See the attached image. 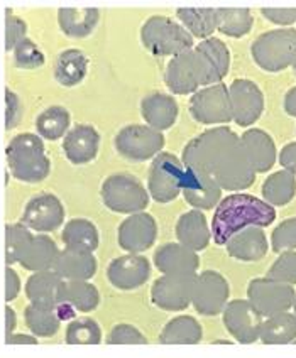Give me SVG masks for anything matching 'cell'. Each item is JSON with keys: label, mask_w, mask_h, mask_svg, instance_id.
<instances>
[{"label": "cell", "mask_w": 296, "mask_h": 358, "mask_svg": "<svg viewBox=\"0 0 296 358\" xmlns=\"http://www.w3.org/2000/svg\"><path fill=\"white\" fill-rule=\"evenodd\" d=\"M32 231L22 223H9L6 227V260L7 266L17 264L22 252L26 250L27 243L31 242Z\"/></svg>", "instance_id": "cell-42"}, {"label": "cell", "mask_w": 296, "mask_h": 358, "mask_svg": "<svg viewBox=\"0 0 296 358\" xmlns=\"http://www.w3.org/2000/svg\"><path fill=\"white\" fill-rule=\"evenodd\" d=\"M164 83L174 95H190L198 88L222 83L202 52L190 50L174 56L164 70Z\"/></svg>", "instance_id": "cell-4"}, {"label": "cell", "mask_w": 296, "mask_h": 358, "mask_svg": "<svg viewBox=\"0 0 296 358\" xmlns=\"http://www.w3.org/2000/svg\"><path fill=\"white\" fill-rule=\"evenodd\" d=\"M227 254L235 260L242 262H258L265 259L269 252V242L265 230L259 227H247V229L237 231L234 237L225 243Z\"/></svg>", "instance_id": "cell-23"}, {"label": "cell", "mask_w": 296, "mask_h": 358, "mask_svg": "<svg viewBox=\"0 0 296 358\" xmlns=\"http://www.w3.org/2000/svg\"><path fill=\"white\" fill-rule=\"evenodd\" d=\"M117 240L120 249L127 254H143L151 249L157 240L156 218L146 211L129 215L119 225Z\"/></svg>", "instance_id": "cell-17"}, {"label": "cell", "mask_w": 296, "mask_h": 358, "mask_svg": "<svg viewBox=\"0 0 296 358\" xmlns=\"http://www.w3.org/2000/svg\"><path fill=\"white\" fill-rule=\"evenodd\" d=\"M64 206L56 194L39 193L27 201L21 223L31 231L51 234L64 223Z\"/></svg>", "instance_id": "cell-14"}, {"label": "cell", "mask_w": 296, "mask_h": 358, "mask_svg": "<svg viewBox=\"0 0 296 358\" xmlns=\"http://www.w3.org/2000/svg\"><path fill=\"white\" fill-rule=\"evenodd\" d=\"M97 267L93 252L64 249L59 250L52 271L64 280H90L97 274Z\"/></svg>", "instance_id": "cell-25"}, {"label": "cell", "mask_w": 296, "mask_h": 358, "mask_svg": "<svg viewBox=\"0 0 296 358\" xmlns=\"http://www.w3.org/2000/svg\"><path fill=\"white\" fill-rule=\"evenodd\" d=\"M10 174L22 182H41L50 176L51 161L46 156L44 142L36 134H19L6 149Z\"/></svg>", "instance_id": "cell-3"}, {"label": "cell", "mask_w": 296, "mask_h": 358, "mask_svg": "<svg viewBox=\"0 0 296 358\" xmlns=\"http://www.w3.org/2000/svg\"><path fill=\"white\" fill-rule=\"evenodd\" d=\"M181 162L185 168L212 178L222 191L241 193L255 181V173L247 159L241 137L225 125L193 137L185 145Z\"/></svg>", "instance_id": "cell-1"}, {"label": "cell", "mask_w": 296, "mask_h": 358, "mask_svg": "<svg viewBox=\"0 0 296 358\" xmlns=\"http://www.w3.org/2000/svg\"><path fill=\"white\" fill-rule=\"evenodd\" d=\"M154 266L161 274H197L200 257L197 252L186 249L178 242H169L157 247L154 252Z\"/></svg>", "instance_id": "cell-21"}, {"label": "cell", "mask_w": 296, "mask_h": 358, "mask_svg": "<svg viewBox=\"0 0 296 358\" xmlns=\"http://www.w3.org/2000/svg\"><path fill=\"white\" fill-rule=\"evenodd\" d=\"M44 61H46V58H44L43 51L31 39H22L14 48V64L17 68H22V70H36V68L43 66Z\"/></svg>", "instance_id": "cell-44"}, {"label": "cell", "mask_w": 296, "mask_h": 358, "mask_svg": "<svg viewBox=\"0 0 296 358\" xmlns=\"http://www.w3.org/2000/svg\"><path fill=\"white\" fill-rule=\"evenodd\" d=\"M279 164L296 178V142H290L279 152Z\"/></svg>", "instance_id": "cell-51"}, {"label": "cell", "mask_w": 296, "mask_h": 358, "mask_svg": "<svg viewBox=\"0 0 296 358\" xmlns=\"http://www.w3.org/2000/svg\"><path fill=\"white\" fill-rule=\"evenodd\" d=\"M141 113L151 129L163 132L171 129L178 119V103L171 95L151 93L141 101Z\"/></svg>", "instance_id": "cell-26"}, {"label": "cell", "mask_w": 296, "mask_h": 358, "mask_svg": "<svg viewBox=\"0 0 296 358\" xmlns=\"http://www.w3.org/2000/svg\"><path fill=\"white\" fill-rule=\"evenodd\" d=\"M222 320L229 335L242 345H251L259 340L262 316L247 299H234L227 303L222 311Z\"/></svg>", "instance_id": "cell-16"}, {"label": "cell", "mask_w": 296, "mask_h": 358, "mask_svg": "<svg viewBox=\"0 0 296 358\" xmlns=\"http://www.w3.org/2000/svg\"><path fill=\"white\" fill-rule=\"evenodd\" d=\"M271 249L276 254L296 250V217L286 218L271 234Z\"/></svg>", "instance_id": "cell-45"}, {"label": "cell", "mask_w": 296, "mask_h": 358, "mask_svg": "<svg viewBox=\"0 0 296 358\" xmlns=\"http://www.w3.org/2000/svg\"><path fill=\"white\" fill-rule=\"evenodd\" d=\"M293 70H295V75H296V61L293 63Z\"/></svg>", "instance_id": "cell-57"}, {"label": "cell", "mask_w": 296, "mask_h": 358, "mask_svg": "<svg viewBox=\"0 0 296 358\" xmlns=\"http://www.w3.org/2000/svg\"><path fill=\"white\" fill-rule=\"evenodd\" d=\"M176 238L178 243L185 245L186 249L193 252L205 250L212 240V231H210L209 222L204 211L190 210L181 215L176 222Z\"/></svg>", "instance_id": "cell-24"}, {"label": "cell", "mask_w": 296, "mask_h": 358, "mask_svg": "<svg viewBox=\"0 0 296 358\" xmlns=\"http://www.w3.org/2000/svg\"><path fill=\"white\" fill-rule=\"evenodd\" d=\"M62 240L64 243V249L93 252L99 247L100 235L95 223L90 222V220L71 218L70 222L64 223Z\"/></svg>", "instance_id": "cell-31"}, {"label": "cell", "mask_w": 296, "mask_h": 358, "mask_svg": "<svg viewBox=\"0 0 296 358\" xmlns=\"http://www.w3.org/2000/svg\"><path fill=\"white\" fill-rule=\"evenodd\" d=\"M185 176L183 162L174 154L160 152L148 173V193L156 203L174 201L181 194Z\"/></svg>", "instance_id": "cell-8"}, {"label": "cell", "mask_w": 296, "mask_h": 358, "mask_svg": "<svg viewBox=\"0 0 296 358\" xmlns=\"http://www.w3.org/2000/svg\"><path fill=\"white\" fill-rule=\"evenodd\" d=\"M293 315L296 316V296H295V301H293Z\"/></svg>", "instance_id": "cell-56"}, {"label": "cell", "mask_w": 296, "mask_h": 358, "mask_svg": "<svg viewBox=\"0 0 296 358\" xmlns=\"http://www.w3.org/2000/svg\"><path fill=\"white\" fill-rule=\"evenodd\" d=\"M100 196L108 210L127 217L144 211L151 198L141 179L125 173L112 174L105 179L100 188Z\"/></svg>", "instance_id": "cell-7"}, {"label": "cell", "mask_w": 296, "mask_h": 358, "mask_svg": "<svg viewBox=\"0 0 296 358\" xmlns=\"http://www.w3.org/2000/svg\"><path fill=\"white\" fill-rule=\"evenodd\" d=\"M276 220V210L265 199L247 193H232L215 206L212 238L217 245H225L230 237L247 227L266 229Z\"/></svg>", "instance_id": "cell-2"}, {"label": "cell", "mask_w": 296, "mask_h": 358, "mask_svg": "<svg viewBox=\"0 0 296 358\" xmlns=\"http://www.w3.org/2000/svg\"><path fill=\"white\" fill-rule=\"evenodd\" d=\"M176 17L192 38L209 39L217 31V9H178Z\"/></svg>", "instance_id": "cell-38"}, {"label": "cell", "mask_w": 296, "mask_h": 358, "mask_svg": "<svg viewBox=\"0 0 296 358\" xmlns=\"http://www.w3.org/2000/svg\"><path fill=\"white\" fill-rule=\"evenodd\" d=\"M198 274H164L151 286V301L163 311H185L192 304Z\"/></svg>", "instance_id": "cell-12"}, {"label": "cell", "mask_w": 296, "mask_h": 358, "mask_svg": "<svg viewBox=\"0 0 296 358\" xmlns=\"http://www.w3.org/2000/svg\"><path fill=\"white\" fill-rule=\"evenodd\" d=\"M261 14L278 26H291L296 22V9H261Z\"/></svg>", "instance_id": "cell-49"}, {"label": "cell", "mask_w": 296, "mask_h": 358, "mask_svg": "<svg viewBox=\"0 0 296 358\" xmlns=\"http://www.w3.org/2000/svg\"><path fill=\"white\" fill-rule=\"evenodd\" d=\"M295 296L296 291L293 286L269 278L253 279L247 286V301L262 318L290 311L293 308Z\"/></svg>", "instance_id": "cell-10"}, {"label": "cell", "mask_w": 296, "mask_h": 358, "mask_svg": "<svg viewBox=\"0 0 296 358\" xmlns=\"http://www.w3.org/2000/svg\"><path fill=\"white\" fill-rule=\"evenodd\" d=\"M55 311H56V316H58L59 321H70V320L73 321V318L76 316V309L71 308L70 304H66V303L56 304Z\"/></svg>", "instance_id": "cell-53"}, {"label": "cell", "mask_w": 296, "mask_h": 358, "mask_svg": "<svg viewBox=\"0 0 296 358\" xmlns=\"http://www.w3.org/2000/svg\"><path fill=\"white\" fill-rule=\"evenodd\" d=\"M242 148L254 173H267L278 159L273 137L261 129H249L241 136Z\"/></svg>", "instance_id": "cell-22"}, {"label": "cell", "mask_w": 296, "mask_h": 358, "mask_svg": "<svg viewBox=\"0 0 296 358\" xmlns=\"http://www.w3.org/2000/svg\"><path fill=\"white\" fill-rule=\"evenodd\" d=\"M229 88L232 120L239 127H251L265 112V95L251 80H234Z\"/></svg>", "instance_id": "cell-15"}, {"label": "cell", "mask_w": 296, "mask_h": 358, "mask_svg": "<svg viewBox=\"0 0 296 358\" xmlns=\"http://www.w3.org/2000/svg\"><path fill=\"white\" fill-rule=\"evenodd\" d=\"M230 286L217 271H204L197 275L192 304L202 316H217L229 303Z\"/></svg>", "instance_id": "cell-13"}, {"label": "cell", "mask_w": 296, "mask_h": 358, "mask_svg": "<svg viewBox=\"0 0 296 358\" xmlns=\"http://www.w3.org/2000/svg\"><path fill=\"white\" fill-rule=\"evenodd\" d=\"M266 278L278 280V282L290 284L295 286L296 284V250L283 252L279 257L274 260L273 266L267 271Z\"/></svg>", "instance_id": "cell-43"}, {"label": "cell", "mask_w": 296, "mask_h": 358, "mask_svg": "<svg viewBox=\"0 0 296 358\" xmlns=\"http://www.w3.org/2000/svg\"><path fill=\"white\" fill-rule=\"evenodd\" d=\"M204 338L200 321L190 315H180L169 320L160 333L161 345H197Z\"/></svg>", "instance_id": "cell-30"}, {"label": "cell", "mask_w": 296, "mask_h": 358, "mask_svg": "<svg viewBox=\"0 0 296 358\" xmlns=\"http://www.w3.org/2000/svg\"><path fill=\"white\" fill-rule=\"evenodd\" d=\"M285 112L290 117H295L296 119V87L291 90H288V93L285 95Z\"/></svg>", "instance_id": "cell-55"}, {"label": "cell", "mask_w": 296, "mask_h": 358, "mask_svg": "<svg viewBox=\"0 0 296 358\" xmlns=\"http://www.w3.org/2000/svg\"><path fill=\"white\" fill-rule=\"evenodd\" d=\"M59 249L56 242L48 235H32L31 242L27 243L26 250L22 252L17 264L31 272L52 271L56 259H58Z\"/></svg>", "instance_id": "cell-27"}, {"label": "cell", "mask_w": 296, "mask_h": 358, "mask_svg": "<svg viewBox=\"0 0 296 358\" xmlns=\"http://www.w3.org/2000/svg\"><path fill=\"white\" fill-rule=\"evenodd\" d=\"M151 278V264L141 254H127L113 259L107 267V279L115 289L134 291Z\"/></svg>", "instance_id": "cell-18"}, {"label": "cell", "mask_w": 296, "mask_h": 358, "mask_svg": "<svg viewBox=\"0 0 296 358\" xmlns=\"http://www.w3.org/2000/svg\"><path fill=\"white\" fill-rule=\"evenodd\" d=\"M141 43L154 56L181 55L195 48V41L181 24L174 22L166 15H153L141 29Z\"/></svg>", "instance_id": "cell-5"}, {"label": "cell", "mask_w": 296, "mask_h": 358, "mask_svg": "<svg viewBox=\"0 0 296 358\" xmlns=\"http://www.w3.org/2000/svg\"><path fill=\"white\" fill-rule=\"evenodd\" d=\"M100 149V134L88 124H78L66 132L63 150L71 164H88L97 157Z\"/></svg>", "instance_id": "cell-20"}, {"label": "cell", "mask_w": 296, "mask_h": 358, "mask_svg": "<svg viewBox=\"0 0 296 358\" xmlns=\"http://www.w3.org/2000/svg\"><path fill=\"white\" fill-rule=\"evenodd\" d=\"M117 152L125 159L143 162L154 159L164 148V136L160 130L151 129L149 125L132 124L120 129L113 141Z\"/></svg>", "instance_id": "cell-9"}, {"label": "cell", "mask_w": 296, "mask_h": 358, "mask_svg": "<svg viewBox=\"0 0 296 358\" xmlns=\"http://www.w3.org/2000/svg\"><path fill=\"white\" fill-rule=\"evenodd\" d=\"M6 345H38V338L27 333H14L9 338H6Z\"/></svg>", "instance_id": "cell-52"}, {"label": "cell", "mask_w": 296, "mask_h": 358, "mask_svg": "<svg viewBox=\"0 0 296 358\" xmlns=\"http://www.w3.org/2000/svg\"><path fill=\"white\" fill-rule=\"evenodd\" d=\"M254 26L249 9H217V31L229 38H244Z\"/></svg>", "instance_id": "cell-39"}, {"label": "cell", "mask_w": 296, "mask_h": 358, "mask_svg": "<svg viewBox=\"0 0 296 358\" xmlns=\"http://www.w3.org/2000/svg\"><path fill=\"white\" fill-rule=\"evenodd\" d=\"M100 20L99 9H59L58 24L68 38L83 39L90 36Z\"/></svg>", "instance_id": "cell-33"}, {"label": "cell", "mask_w": 296, "mask_h": 358, "mask_svg": "<svg viewBox=\"0 0 296 358\" xmlns=\"http://www.w3.org/2000/svg\"><path fill=\"white\" fill-rule=\"evenodd\" d=\"M21 292V278L14 268L7 266L6 268V301L10 303L14 301Z\"/></svg>", "instance_id": "cell-50"}, {"label": "cell", "mask_w": 296, "mask_h": 358, "mask_svg": "<svg viewBox=\"0 0 296 358\" xmlns=\"http://www.w3.org/2000/svg\"><path fill=\"white\" fill-rule=\"evenodd\" d=\"M88 73V58L80 50L59 52L55 61V78L63 87L71 88L82 83Z\"/></svg>", "instance_id": "cell-32"}, {"label": "cell", "mask_w": 296, "mask_h": 358, "mask_svg": "<svg viewBox=\"0 0 296 358\" xmlns=\"http://www.w3.org/2000/svg\"><path fill=\"white\" fill-rule=\"evenodd\" d=\"M107 345H148L149 341L144 336V333L139 328L129 323H119L112 327L108 331L107 338H105Z\"/></svg>", "instance_id": "cell-46"}, {"label": "cell", "mask_w": 296, "mask_h": 358, "mask_svg": "<svg viewBox=\"0 0 296 358\" xmlns=\"http://www.w3.org/2000/svg\"><path fill=\"white\" fill-rule=\"evenodd\" d=\"M70 112L59 105L43 110L36 119V130L41 139L58 141L70 130Z\"/></svg>", "instance_id": "cell-37"}, {"label": "cell", "mask_w": 296, "mask_h": 358, "mask_svg": "<svg viewBox=\"0 0 296 358\" xmlns=\"http://www.w3.org/2000/svg\"><path fill=\"white\" fill-rule=\"evenodd\" d=\"M6 50L14 51V48L17 46L22 39H26L27 24L24 19L14 15V12L10 9L6 10Z\"/></svg>", "instance_id": "cell-47"}, {"label": "cell", "mask_w": 296, "mask_h": 358, "mask_svg": "<svg viewBox=\"0 0 296 358\" xmlns=\"http://www.w3.org/2000/svg\"><path fill=\"white\" fill-rule=\"evenodd\" d=\"M181 194L193 210H212L220 203L222 188L200 171L185 168Z\"/></svg>", "instance_id": "cell-19"}, {"label": "cell", "mask_w": 296, "mask_h": 358, "mask_svg": "<svg viewBox=\"0 0 296 358\" xmlns=\"http://www.w3.org/2000/svg\"><path fill=\"white\" fill-rule=\"evenodd\" d=\"M24 321L31 335H34L36 338H51L62 327V321L56 316L55 308L32 303L24 309Z\"/></svg>", "instance_id": "cell-36"}, {"label": "cell", "mask_w": 296, "mask_h": 358, "mask_svg": "<svg viewBox=\"0 0 296 358\" xmlns=\"http://www.w3.org/2000/svg\"><path fill=\"white\" fill-rule=\"evenodd\" d=\"M251 55L259 68L265 71H283L293 66L296 61V29L267 31L259 36L251 46Z\"/></svg>", "instance_id": "cell-6"}, {"label": "cell", "mask_w": 296, "mask_h": 358, "mask_svg": "<svg viewBox=\"0 0 296 358\" xmlns=\"http://www.w3.org/2000/svg\"><path fill=\"white\" fill-rule=\"evenodd\" d=\"M64 341L68 345H100L102 328L93 318H76L68 323Z\"/></svg>", "instance_id": "cell-41"}, {"label": "cell", "mask_w": 296, "mask_h": 358, "mask_svg": "<svg viewBox=\"0 0 296 358\" xmlns=\"http://www.w3.org/2000/svg\"><path fill=\"white\" fill-rule=\"evenodd\" d=\"M17 327V315L12 309L9 304L6 306V338H9L10 335H14V329Z\"/></svg>", "instance_id": "cell-54"}, {"label": "cell", "mask_w": 296, "mask_h": 358, "mask_svg": "<svg viewBox=\"0 0 296 358\" xmlns=\"http://www.w3.org/2000/svg\"><path fill=\"white\" fill-rule=\"evenodd\" d=\"M22 119V103L17 93L12 92L10 88H6V129L10 130L17 127Z\"/></svg>", "instance_id": "cell-48"}, {"label": "cell", "mask_w": 296, "mask_h": 358, "mask_svg": "<svg viewBox=\"0 0 296 358\" xmlns=\"http://www.w3.org/2000/svg\"><path fill=\"white\" fill-rule=\"evenodd\" d=\"M259 340L265 345H288L296 340V316L285 311L262 320Z\"/></svg>", "instance_id": "cell-34"}, {"label": "cell", "mask_w": 296, "mask_h": 358, "mask_svg": "<svg viewBox=\"0 0 296 358\" xmlns=\"http://www.w3.org/2000/svg\"><path fill=\"white\" fill-rule=\"evenodd\" d=\"M261 193L265 201L273 208L274 206H285L293 201L296 196V178L286 169L276 171L262 182Z\"/></svg>", "instance_id": "cell-35"}, {"label": "cell", "mask_w": 296, "mask_h": 358, "mask_svg": "<svg viewBox=\"0 0 296 358\" xmlns=\"http://www.w3.org/2000/svg\"><path fill=\"white\" fill-rule=\"evenodd\" d=\"M190 113L198 124L224 125L232 120L229 88L224 83L210 85L193 93L190 100Z\"/></svg>", "instance_id": "cell-11"}, {"label": "cell", "mask_w": 296, "mask_h": 358, "mask_svg": "<svg viewBox=\"0 0 296 358\" xmlns=\"http://www.w3.org/2000/svg\"><path fill=\"white\" fill-rule=\"evenodd\" d=\"M195 50L204 55V58L209 61V64L212 66L215 75L218 76V80L222 81L225 78L230 68V52L224 41L218 38L204 39L198 46H195Z\"/></svg>", "instance_id": "cell-40"}, {"label": "cell", "mask_w": 296, "mask_h": 358, "mask_svg": "<svg viewBox=\"0 0 296 358\" xmlns=\"http://www.w3.org/2000/svg\"><path fill=\"white\" fill-rule=\"evenodd\" d=\"M62 282L63 279L59 278L55 271L32 272L31 278L27 279L26 287H24L26 298L29 299L32 304L56 308Z\"/></svg>", "instance_id": "cell-28"}, {"label": "cell", "mask_w": 296, "mask_h": 358, "mask_svg": "<svg viewBox=\"0 0 296 358\" xmlns=\"http://www.w3.org/2000/svg\"><path fill=\"white\" fill-rule=\"evenodd\" d=\"M58 303H66L80 313H92L99 308L100 292L90 280H64L58 294Z\"/></svg>", "instance_id": "cell-29"}]
</instances>
